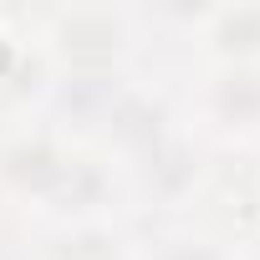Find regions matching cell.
Masks as SVG:
<instances>
[{"label":"cell","instance_id":"1","mask_svg":"<svg viewBox=\"0 0 260 260\" xmlns=\"http://www.w3.org/2000/svg\"><path fill=\"white\" fill-rule=\"evenodd\" d=\"M0 179H6L21 199L72 219L92 224L97 204L107 199V169L72 148L61 133H21L0 148Z\"/></svg>","mask_w":260,"mask_h":260},{"label":"cell","instance_id":"2","mask_svg":"<svg viewBox=\"0 0 260 260\" xmlns=\"http://www.w3.org/2000/svg\"><path fill=\"white\" fill-rule=\"evenodd\" d=\"M36 41L67 77H117L138 46V11L127 6H56L36 16Z\"/></svg>","mask_w":260,"mask_h":260},{"label":"cell","instance_id":"3","mask_svg":"<svg viewBox=\"0 0 260 260\" xmlns=\"http://www.w3.org/2000/svg\"><path fill=\"white\" fill-rule=\"evenodd\" d=\"M204 117L230 138H260V61L209 67V77H204Z\"/></svg>","mask_w":260,"mask_h":260},{"label":"cell","instance_id":"4","mask_svg":"<svg viewBox=\"0 0 260 260\" xmlns=\"http://www.w3.org/2000/svg\"><path fill=\"white\" fill-rule=\"evenodd\" d=\"M199 46L214 67H245L260 61V0H235V6L194 11Z\"/></svg>","mask_w":260,"mask_h":260},{"label":"cell","instance_id":"5","mask_svg":"<svg viewBox=\"0 0 260 260\" xmlns=\"http://www.w3.org/2000/svg\"><path fill=\"white\" fill-rule=\"evenodd\" d=\"M56 260H122V250H117V235L92 219V224H72L67 230Z\"/></svg>","mask_w":260,"mask_h":260},{"label":"cell","instance_id":"6","mask_svg":"<svg viewBox=\"0 0 260 260\" xmlns=\"http://www.w3.org/2000/svg\"><path fill=\"white\" fill-rule=\"evenodd\" d=\"M153 260H235V255L209 235H174L153 250Z\"/></svg>","mask_w":260,"mask_h":260}]
</instances>
